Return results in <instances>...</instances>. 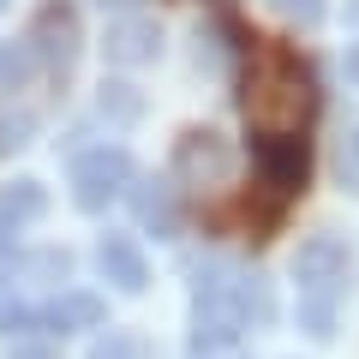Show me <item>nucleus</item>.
Wrapping results in <instances>:
<instances>
[{"mask_svg":"<svg viewBox=\"0 0 359 359\" xmlns=\"http://www.w3.org/2000/svg\"><path fill=\"white\" fill-rule=\"evenodd\" d=\"M252 323H245V306H240V269L222 264V257L198 264L192 269V359L222 353Z\"/></svg>","mask_w":359,"mask_h":359,"instance_id":"7ed1b4c3","label":"nucleus"},{"mask_svg":"<svg viewBox=\"0 0 359 359\" xmlns=\"http://www.w3.org/2000/svg\"><path fill=\"white\" fill-rule=\"evenodd\" d=\"M228 174H233V150H228L222 132H210V126L180 132V144H174V180H186V186H222Z\"/></svg>","mask_w":359,"mask_h":359,"instance_id":"423d86ee","label":"nucleus"},{"mask_svg":"<svg viewBox=\"0 0 359 359\" xmlns=\"http://www.w3.org/2000/svg\"><path fill=\"white\" fill-rule=\"evenodd\" d=\"M0 335H6V341H30V335H42V311L25 306L6 282H0Z\"/></svg>","mask_w":359,"mask_h":359,"instance_id":"ddd939ff","label":"nucleus"},{"mask_svg":"<svg viewBox=\"0 0 359 359\" xmlns=\"http://www.w3.org/2000/svg\"><path fill=\"white\" fill-rule=\"evenodd\" d=\"M96 269H102V282H114V294H144V287H150L144 252L132 240H120V233H108V240L96 245Z\"/></svg>","mask_w":359,"mask_h":359,"instance_id":"9b49d317","label":"nucleus"},{"mask_svg":"<svg viewBox=\"0 0 359 359\" xmlns=\"http://www.w3.org/2000/svg\"><path fill=\"white\" fill-rule=\"evenodd\" d=\"M347 25H353V30H359V0H347Z\"/></svg>","mask_w":359,"mask_h":359,"instance_id":"4be33fe9","label":"nucleus"},{"mask_svg":"<svg viewBox=\"0 0 359 359\" xmlns=\"http://www.w3.org/2000/svg\"><path fill=\"white\" fill-rule=\"evenodd\" d=\"M102 54H108V66H150L156 54H162V25L144 18V13L114 18L108 36H102Z\"/></svg>","mask_w":359,"mask_h":359,"instance_id":"0eeeda50","label":"nucleus"},{"mask_svg":"<svg viewBox=\"0 0 359 359\" xmlns=\"http://www.w3.org/2000/svg\"><path fill=\"white\" fill-rule=\"evenodd\" d=\"M48 210V192H42V180H13L6 192H0V264L18 252V233Z\"/></svg>","mask_w":359,"mask_h":359,"instance_id":"6e6552de","label":"nucleus"},{"mask_svg":"<svg viewBox=\"0 0 359 359\" xmlns=\"http://www.w3.org/2000/svg\"><path fill=\"white\" fill-rule=\"evenodd\" d=\"M30 132H36V114H25V108H0V150H25Z\"/></svg>","mask_w":359,"mask_h":359,"instance_id":"f3484780","label":"nucleus"},{"mask_svg":"<svg viewBox=\"0 0 359 359\" xmlns=\"http://www.w3.org/2000/svg\"><path fill=\"white\" fill-rule=\"evenodd\" d=\"M132 210H138V228L156 233V240L180 233V186L174 180H138L132 186Z\"/></svg>","mask_w":359,"mask_h":359,"instance_id":"1a4fd4ad","label":"nucleus"},{"mask_svg":"<svg viewBox=\"0 0 359 359\" xmlns=\"http://www.w3.org/2000/svg\"><path fill=\"white\" fill-rule=\"evenodd\" d=\"M36 72H42V60H36V48H30V36L0 48V90H6V96H13V90H30Z\"/></svg>","mask_w":359,"mask_h":359,"instance_id":"4468645a","label":"nucleus"},{"mask_svg":"<svg viewBox=\"0 0 359 359\" xmlns=\"http://www.w3.org/2000/svg\"><path fill=\"white\" fill-rule=\"evenodd\" d=\"M257 168H264V186L276 192H299L306 186V138H257Z\"/></svg>","mask_w":359,"mask_h":359,"instance_id":"9d476101","label":"nucleus"},{"mask_svg":"<svg viewBox=\"0 0 359 359\" xmlns=\"http://www.w3.org/2000/svg\"><path fill=\"white\" fill-rule=\"evenodd\" d=\"M30 48H36L42 72H54V78H66L78 66V54H84V30H78V13L66 6V0H48V6L36 13Z\"/></svg>","mask_w":359,"mask_h":359,"instance_id":"39448f33","label":"nucleus"},{"mask_svg":"<svg viewBox=\"0 0 359 359\" xmlns=\"http://www.w3.org/2000/svg\"><path fill=\"white\" fill-rule=\"evenodd\" d=\"M0 13H6V0H0Z\"/></svg>","mask_w":359,"mask_h":359,"instance_id":"5701e85b","label":"nucleus"},{"mask_svg":"<svg viewBox=\"0 0 359 359\" xmlns=\"http://www.w3.org/2000/svg\"><path fill=\"white\" fill-rule=\"evenodd\" d=\"M18 276H30V282H42V287H60L66 276H72V252H60V245H42V252L18 257Z\"/></svg>","mask_w":359,"mask_h":359,"instance_id":"2eb2a0df","label":"nucleus"},{"mask_svg":"<svg viewBox=\"0 0 359 359\" xmlns=\"http://www.w3.org/2000/svg\"><path fill=\"white\" fill-rule=\"evenodd\" d=\"M240 108L252 138H306L311 114H318V84L294 54H257L245 72Z\"/></svg>","mask_w":359,"mask_h":359,"instance_id":"f257e3e1","label":"nucleus"},{"mask_svg":"<svg viewBox=\"0 0 359 359\" xmlns=\"http://www.w3.org/2000/svg\"><path fill=\"white\" fill-rule=\"evenodd\" d=\"M96 6H102V13H114V18H126V13H138L144 0H96Z\"/></svg>","mask_w":359,"mask_h":359,"instance_id":"412c9836","label":"nucleus"},{"mask_svg":"<svg viewBox=\"0 0 359 359\" xmlns=\"http://www.w3.org/2000/svg\"><path fill=\"white\" fill-rule=\"evenodd\" d=\"M126 192H132V156L120 150V144H96V150H84L72 162V204L78 210L102 216V210L120 204Z\"/></svg>","mask_w":359,"mask_h":359,"instance_id":"20e7f679","label":"nucleus"},{"mask_svg":"<svg viewBox=\"0 0 359 359\" xmlns=\"http://www.w3.org/2000/svg\"><path fill=\"white\" fill-rule=\"evenodd\" d=\"M335 180H341L347 192H359V132H347L335 144Z\"/></svg>","mask_w":359,"mask_h":359,"instance_id":"a211bd4d","label":"nucleus"},{"mask_svg":"<svg viewBox=\"0 0 359 359\" xmlns=\"http://www.w3.org/2000/svg\"><path fill=\"white\" fill-rule=\"evenodd\" d=\"M294 287H299V330L306 335H335V311H341L347 287V240L341 233H311L294 252Z\"/></svg>","mask_w":359,"mask_h":359,"instance_id":"f03ea898","label":"nucleus"},{"mask_svg":"<svg viewBox=\"0 0 359 359\" xmlns=\"http://www.w3.org/2000/svg\"><path fill=\"white\" fill-rule=\"evenodd\" d=\"M269 6L282 18H294V25H318L323 18V0H269Z\"/></svg>","mask_w":359,"mask_h":359,"instance_id":"aec40b11","label":"nucleus"},{"mask_svg":"<svg viewBox=\"0 0 359 359\" xmlns=\"http://www.w3.org/2000/svg\"><path fill=\"white\" fill-rule=\"evenodd\" d=\"M96 114L126 126V120H138V114H144V96H138L132 84H102V96H96Z\"/></svg>","mask_w":359,"mask_h":359,"instance_id":"dca6fc26","label":"nucleus"},{"mask_svg":"<svg viewBox=\"0 0 359 359\" xmlns=\"http://www.w3.org/2000/svg\"><path fill=\"white\" fill-rule=\"evenodd\" d=\"M96 323H102L96 294H60L42 306V335H72V330H96Z\"/></svg>","mask_w":359,"mask_h":359,"instance_id":"f8f14e48","label":"nucleus"},{"mask_svg":"<svg viewBox=\"0 0 359 359\" xmlns=\"http://www.w3.org/2000/svg\"><path fill=\"white\" fill-rule=\"evenodd\" d=\"M90 359H144V341H138V335L108 330V341H96V347H90Z\"/></svg>","mask_w":359,"mask_h":359,"instance_id":"6ab92c4d","label":"nucleus"}]
</instances>
